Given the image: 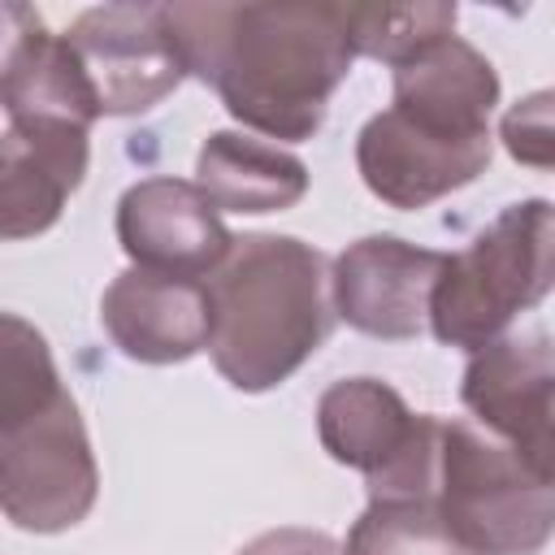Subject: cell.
Segmentation results:
<instances>
[{"instance_id":"obj_11","label":"cell","mask_w":555,"mask_h":555,"mask_svg":"<svg viewBox=\"0 0 555 555\" xmlns=\"http://www.w3.org/2000/svg\"><path fill=\"white\" fill-rule=\"evenodd\" d=\"M230 238L217 204L186 178H143L117 199V243L134 269L199 282L225 260Z\"/></svg>"},{"instance_id":"obj_1","label":"cell","mask_w":555,"mask_h":555,"mask_svg":"<svg viewBox=\"0 0 555 555\" xmlns=\"http://www.w3.org/2000/svg\"><path fill=\"white\" fill-rule=\"evenodd\" d=\"M186 74L269 139H312L347 78L351 4H165Z\"/></svg>"},{"instance_id":"obj_20","label":"cell","mask_w":555,"mask_h":555,"mask_svg":"<svg viewBox=\"0 0 555 555\" xmlns=\"http://www.w3.org/2000/svg\"><path fill=\"white\" fill-rule=\"evenodd\" d=\"M503 143L525 165H538V169L551 165V91H538V95L520 100L503 117Z\"/></svg>"},{"instance_id":"obj_7","label":"cell","mask_w":555,"mask_h":555,"mask_svg":"<svg viewBox=\"0 0 555 555\" xmlns=\"http://www.w3.org/2000/svg\"><path fill=\"white\" fill-rule=\"evenodd\" d=\"M100 494L95 451L69 390L0 442V512L26 533H61L87 520Z\"/></svg>"},{"instance_id":"obj_16","label":"cell","mask_w":555,"mask_h":555,"mask_svg":"<svg viewBox=\"0 0 555 555\" xmlns=\"http://www.w3.org/2000/svg\"><path fill=\"white\" fill-rule=\"evenodd\" d=\"M61 390L48 338L26 317L0 312V442L52 408Z\"/></svg>"},{"instance_id":"obj_8","label":"cell","mask_w":555,"mask_h":555,"mask_svg":"<svg viewBox=\"0 0 555 555\" xmlns=\"http://www.w3.org/2000/svg\"><path fill=\"white\" fill-rule=\"evenodd\" d=\"M490 165V130L460 134L416 121L399 108H382L356 139V169L364 186L390 208H425L468 186Z\"/></svg>"},{"instance_id":"obj_17","label":"cell","mask_w":555,"mask_h":555,"mask_svg":"<svg viewBox=\"0 0 555 555\" xmlns=\"http://www.w3.org/2000/svg\"><path fill=\"white\" fill-rule=\"evenodd\" d=\"M338 555H468L442 525L434 499L369 503Z\"/></svg>"},{"instance_id":"obj_4","label":"cell","mask_w":555,"mask_h":555,"mask_svg":"<svg viewBox=\"0 0 555 555\" xmlns=\"http://www.w3.org/2000/svg\"><path fill=\"white\" fill-rule=\"evenodd\" d=\"M434 507L468 555H538L555 529V486L473 421L438 416Z\"/></svg>"},{"instance_id":"obj_3","label":"cell","mask_w":555,"mask_h":555,"mask_svg":"<svg viewBox=\"0 0 555 555\" xmlns=\"http://www.w3.org/2000/svg\"><path fill=\"white\" fill-rule=\"evenodd\" d=\"M551 243L555 212L546 199L507 204L464 251L442 260L425 312L434 338L464 351H481L503 338L516 312L546 299Z\"/></svg>"},{"instance_id":"obj_6","label":"cell","mask_w":555,"mask_h":555,"mask_svg":"<svg viewBox=\"0 0 555 555\" xmlns=\"http://www.w3.org/2000/svg\"><path fill=\"white\" fill-rule=\"evenodd\" d=\"M61 48L91 117L147 113L186 78L165 4L87 9L61 35Z\"/></svg>"},{"instance_id":"obj_9","label":"cell","mask_w":555,"mask_h":555,"mask_svg":"<svg viewBox=\"0 0 555 555\" xmlns=\"http://www.w3.org/2000/svg\"><path fill=\"white\" fill-rule=\"evenodd\" d=\"M551 334L525 330L473 351L460 382V399L499 442H507L538 473H551Z\"/></svg>"},{"instance_id":"obj_13","label":"cell","mask_w":555,"mask_h":555,"mask_svg":"<svg viewBox=\"0 0 555 555\" xmlns=\"http://www.w3.org/2000/svg\"><path fill=\"white\" fill-rule=\"evenodd\" d=\"M113 347L139 364H182L208 347V291L191 278L126 269L100 299Z\"/></svg>"},{"instance_id":"obj_10","label":"cell","mask_w":555,"mask_h":555,"mask_svg":"<svg viewBox=\"0 0 555 555\" xmlns=\"http://www.w3.org/2000/svg\"><path fill=\"white\" fill-rule=\"evenodd\" d=\"M442 251L403 243L395 234H369L351 243L330 269L334 317L369 338H416L425 330L429 291L442 273Z\"/></svg>"},{"instance_id":"obj_18","label":"cell","mask_w":555,"mask_h":555,"mask_svg":"<svg viewBox=\"0 0 555 555\" xmlns=\"http://www.w3.org/2000/svg\"><path fill=\"white\" fill-rule=\"evenodd\" d=\"M455 17V4H351V48L356 56L399 65L438 35H451Z\"/></svg>"},{"instance_id":"obj_15","label":"cell","mask_w":555,"mask_h":555,"mask_svg":"<svg viewBox=\"0 0 555 555\" xmlns=\"http://www.w3.org/2000/svg\"><path fill=\"white\" fill-rule=\"evenodd\" d=\"M195 173V186L217 212H282L308 195V169L295 152L234 130H212L204 139Z\"/></svg>"},{"instance_id":"obj_19","label":"cell","mask_w":555,"mask_h":555,"mask_svg":"<svg viewBox=\"0 0 555 555\" xmlns=\"http://www.w3.org/2000/svg\"><path fill=\"white\" fill-rule=\"evenodd\" d=\"M52 30L35 4L0 0V108L13 113L30 87L39 82V69L52 52Z\"/></svg>"},{"instance_id":"obj_2","label":"cell","mask_w":555,"mask_h":555,"mask_svg":"<svg viewBox=\"0 0 555 555\" xmlns=\"http://www.w3.org/2000/svg\"><path fill=\"white\" fill-rule=\"evenodd\" d=\"M204 291L208 356L247 395L282 386L338 321L330 260L295 234H234Z\"/></svg>"},{"instance_id":"obj_12","label":"cell","mask_w":555,"mask_h":555,"mask_svg":"<svg viewBox=\"0 0 555 555\" xmlns=\"http://www.w3.org/2000/svg\"><path fill=\"white\" fill-rule=\"evenodd\" d=\"M91 126L48 113L13 117L0 134V243L35 238L87 178Z\"/></svg>"},{"instance_id":"obj_5","label":"cell","mask_w":555,"mask_h":555,"mask_svg":"<svg viewBox=\"0 0 555 555\" xmlns=\"http://www.w3.org/2000/svg\"><path fill=\"white\" fill-rule=\"evenodd\" d=\"M321 447L364 473L369 503L429 499L438 468V416L412 412L377 377H343L317 399Z\"/></svg>"},{"instance_id":"obj_14","label":"cell","mask_w":555,"mask_h":555,"mask_svg":"<svg viewBox=\"0 0 555 555\" xmlns=\"http://www.w3.org/2000/svg\"><path fill=\"white\" fill-rule=\"evenodd\" d=\"M390 69H395L390 108L460 134L490 130V113L499 104V74L460 35H438L434 43L416 48Z\"/></svg>"},{"instance_id":"obj_21","label":"cell","mask_w":555,"mask_h":555,"mask_svg":"<svg viewBox=\"0 0 555 555\" xmlns=\"http://www.w3.org/2000/svg\"><path fill=\"white\" fill-rule=\"evenodd\" d=\"M238 555H338V542L325 529H304V525H282L260 538H251Z\"/></svg>"}]
</instances>
